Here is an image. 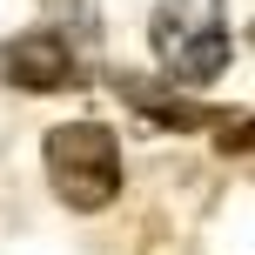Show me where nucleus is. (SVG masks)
<instances>
[{"mask_svg": "<svg viewBox=\"0 0 255 255\" xmlns=\"http://www.w3.org/2000/svg\"><path fill=\"white\" fill-rule=\"evenodd\" d=\"M148 47L175 88H208L229 74L235 34H229V0H161L148 20Z\"/></svg>", "mask_w": 255, "mask_h": 255, "instance_id": "nucleus-1", "label": "nucleus"}, {"mask_svg": "<svg viewBox=\"0 0 255 255\" xmlns=\"http://www.w3.org/2000/svg\"><path fill=\"white\" fill-rule=\"evenodd\" d=\"M47 181L74 215H101L121 195V141L108 121H61L47 128Z\"/></svg>", "mask_w": 255, "mask_h": 255, "instance_id": "nucleus-2", "label": "nucleus"}, {"mask_svg": "<svg viewBox=\"0 0 255 255\" xmlns=\"http://www.w3.org/2000/svg\"><path fill=\"white\" fill-rule=\"evenodd\" d=\"M0 74L20 94H61V88L81 81V61H74V47H67V34L34 27V34H13L7 47H0Z\"/></svg>", "mask_w": 255, "mask_h": 255, "instance_id": "nucleus-3", "label": "nucleus"}, {"mask_svg": "<svg viewBox=\"0 0 255 255\" xmlns=\"http://www.w3.org/2000/svg\"><path fill=\"white\" fill-rule=\"evenodd\" d=\"M121 101H128V108H141V115H148V121H161V128H181V134H195V128H208V121H215V108L181 101L175 88H154V81H134V74H121Z\"/></svg>", "mask_w": 255, "mask_h": 255, "instance_id": "nucleus-4", "label": "nucleus"}]
</instances>
